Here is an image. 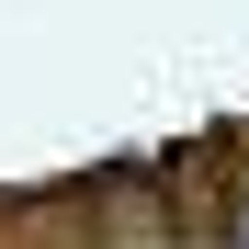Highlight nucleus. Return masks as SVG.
Returning a JSON list of instances; mask_svg holds the SVG:
<instances>
[{"mask_svg": "<svg viewBox=\"0 0 249 249\" xmlns=\"http://www.w3.org/2000/svg\"><path fill=\"white\" fill-rule=\"evenodd\" d=\"M238 249H249V204H238Z\"/></svg>", "mask_w": 249, "mask_h": 249, "instance_id": "obj_1", "label": "nucleus"}]
</instances>
